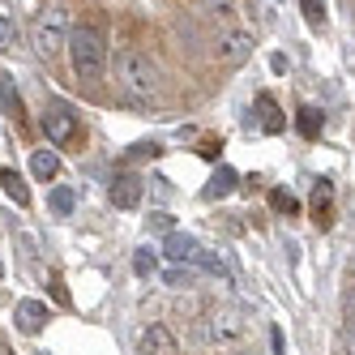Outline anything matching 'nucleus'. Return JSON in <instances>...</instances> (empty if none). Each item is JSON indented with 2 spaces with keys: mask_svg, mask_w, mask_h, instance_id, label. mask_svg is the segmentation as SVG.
Returning <instances> with one entry per match:
<instances>
[{
  "mask_svg": "<svg viewBox=\"0 0 355 355\" xmlns=\"http://www.w3.org/2000/svg\"><path fill=\"white\" fill-rule=\"evenodd\" d=\"M116 86H120V94L129 98V103H155L159 98V69H155V60H150L146 52H137V47H120L116 52Z\"/></svg>",
  "mask_w": 355,
  "mask_h": 355,
  "instance_id": "f257e3e1",
  "label": "nucleus"
},
{
  "mask_svg": "<svg viewBox=\"0 0 355 355\" xmlns=\"http://www.w3.org/2000/svg\"><path fill=\"white\" fill-rule=\"evenodd\" d=\"M69 69H73V78L94 86L98 78H103V69H107V35L98 31V26H78L69 35Z\"/></svg>",
  "mask_w": 355,
  "mask_h": 355,
  "instance_id": "f03ea898",
  "label": "nucleus"
},
{
  "mask_svg": "<svg viewBox=\"0 0 355 355\" xmlns=\"http://www.w3.org/2000/svg\"><path fill=\"white\" fill-rule=\"evenodd\" d=\"M248 338V317L240 309H218L206 321H197V343L214 351H236Z\"/></svg>",
  "mask_w": 355,
  "mask_h": 355,
  "instance_id": "7ed1b4c3",
  "label": "nucleus"
},
{
  "mask_svg": "<svg viewBox=\"0 0 355 355\" xmlns=\"http://www.w3.org/2000/svg\"><path fill=\"white\" fill-rule=\"evenodd\" d=\"M69 35H73L69 9H60V5H47V9L31 21V47H35L39 56H47V60L69 47Z\"/></svg>",
  "mask_w": 355,
  "mask_h": 355,
  "instance_id": "20e7f679",
  "label": "nucleus"
},
{
  "mask_svg": "<svg viewBox=\"0 0 355 355\" xmlns=\"http://www.w3.org/2000/svg\"><path fill=\"white\" fill-rule=\"evenodd\" d=\"M39 124H43V133H47L52 146H73L78 141V116H73L69 103H47Z\"/></svg>",
  "mask_w": 355,
  "mask_h": 355,
  "instance_id": "39448f33",
  "label": "nucleus"
},
{
  "mask_svg": "<svg viewBox=\"0 0 355 355\" xmlns=\"http://www.w3.org/2000/svg\"><path fill=\"white\" fill-rule=\"evenodd\" d=\"M214 56H218L223 64H240V60H248V56H252V35L240 31V26H223V31L214 35Z\"/></svg>",
  "mask_w": 355,
  "mask_h": 355,
  "instance_id": "423d86ee",
  "label": "nucleus"
},
{
  "mask_svg": "<svg viewBox=\"0 0 355 355\" xmlns=\"http://www.w3.org/2000/svg\"><path fill=\"white\" fill-rule=\"evenodd\" d=\"M137 355H180V347H175V334L163 325V321H155L141 334V343H137Z\"/></svg>",
  "mask_w": 355,
  "mask_h": 355,
  "instance_id": "0eeeda50",
  "label": "nucleus"
},
{
  "mask_svg": "<svg viewBox=\"0 0 355 355\" xmlns=\"http://www.w3.org/2000/svg\"><path fill=\"white\" fill-rule=\"evenodd\" d=\"M13 321H17L21 334H39L43 321H47V304H39V300H21L17 309H13Z\"/></svg>",
  "mask_w": 355,
  "mask_h": 355,
  "instance_id": "6e6552de",
  "label": "nucleus"
},
{
  "mask_svg": "<svg viewBox=\"0 0 355 355\" xmlns=\"http://www.w3.org/2000/svg\"><path fill=\"white\" fill-rule=\"evenodd\" d=\"M137 201H141V180H137V175H116V180H112V206L133 210Z\"/></svg>",
  "mask_w": 355,
  "mask_h": 355,
  "instance_id": "1a4fd4ad",
  "label": "nucleus"
},
{
  "mask_svg": "<svg viewBox=\"0 0 355 355\" xmlns=\"http://www.w3.org/2000/svg\"><path fill=\"white\" fill-rule=\"evenodd\" d=\"M329 210H334V184L321 180V184L313 189V218H317V227H329V223H334V218H329Z\"/></svg>",
  "mask_w": 355,
  "mask_h": 355,
  "instance_id": "9d476101",
  "label": "nucleus"
},
{
  "mask_svg": "<svg viewBox=\"0 0 355 355\" xmlns=\"http://www.w3.org/2000/svg\"><path fill=\"white\" fill-rule=\"evenodd\" d=\"M163 252L171 261H193V252H197V240L189 236V232H171L167 240H163Z\"/></svg>",
  "mask_w": 355,
  "mask_h": 355,
  "instance_id": "9b49d317",
  "label": "nucleus"
},
{
  "mask_svg": "<svg viewBox=\"0 0 355 355\" xmlns=\"http://www.w3.org/2000/svg\"><path fill=\"white\" fill-rule=\"evenodd\" d=\"M47 210L60 214V218H69L73 210H78V193H73L69 184H56L52 193H47Z\"/></svg>",
  "mask_w": 355,
  "mask_h": 355,
  "instance_id": "f8f14e48",
  "label": "nucleus"
},
{
  "mask_svg": "<svg viewBox=\"0 0 355 355\" xmlns=\"http://www.w3.org/2000/svg\"><path fill=\"white\" fill-rule=\"evenodd\" d=\"M201 13L223 21V26H232V21L240 17V0H201Z\"/></svg>",
  "mask_w": 355,
  "mask_h": 355,
  "instance_id": "ddd939ff",
  "label": "nucleus"
},
{
  "mask_svg": "<svg viewBox=\"0 0 355 355\" xmlns=\"http://www.w3.org/2000/svg\"><path fill=\"white\" fill-rule=\"evenodd\" d=\"M257 112H261V129H266V133H283V129H287V120H283V112H278V103H274L270 94L257 98Z\"/></svg>",
  "mask_w": 355,
  "mask_h": 355,
  "instance_id": "4468645a",
  "label": "nucleus"
},
{
  "mask_svg": "<svg viewBox=\"0 0 355 355\" xmlns=\"http://www.w3.org/2000/svg\"><path fill=\"white\" fill-rule=\"evenodd\" d=\"M236 180H240V175H236L232 167H218V171L210 175V184H206V193H201V197H206V201H214V197H227V193L236 189Z\"/></svg>",
  "mask_w": 355,
  "mask_h": 355,
  "instance_id": "2eb2a0df",
  "label": "nucleus"
},
{
  "mask_svg": "<svg viewBox=\"0 0 355 355\" xmlns=\"http://www.w3.org/2000/svg\"><path fill=\"white\" fill-rule=\"evenodd\" d=\"M31 171H35V180H52V175L60 171L56 150H35V155H31Z\"/></svg>",
  "mask_w": 355,
  "mask_h": 355,
  "instance_id": "dca6fc26",
  "label": "nucleus"
},
{
  "mask_svg": "<svg viewBox=\"0 0 355 355\" xmlns=\"http://www.w3.org/2000/svg\"><path fill=\"white\" fill-rule=\"evenodd\" d=\"M0 189H5V193L17 201V206H31V189H26V180H21L17 171H9V167L0 171Z\"/></svg>",
  "mask_w": 355,
  "mask_h": 355,
  "instance_id": "f3484780",
  "label": "nucleus"
},
{
  "mask_svg": "<svg viewBox=\"0 0 355 355\" xmlns=\"http://www.w3.org/2000/svg\"><path fill=\"white\" fill-rule=\"evenodd\" d=\"M163 283H167L171 291H184V287H193V283H197V266H189V261L171 266V270L163 274Z\"/></svg>",
  "mask_w": 355,
  "mask_h": 355,
  "instance_id": "a211bd4d",
  "label": "nucleus"
},
{
  "mask_svg": "<svg viewBox=\"0 0 355 355\" xmlns=\"http://www.w3.org/2000/svg\"><path fill=\"white\" fill-rule=\"evenodd\" d=\"M193 266H197V270H206V274H214V278H227V283H232V274L223 270V261L214 257V252H201V248H197V252H193Z\"/></svg>",
  "mask_w": 355,
  "mask_h": 355,
  "instance_id": "6ab92c4d",
  "label": "nucleus"
},
{
  "mask_svg": "<svg viewBox=\"0 0 355 355\" xmlns=\"http://www.w3.org/2000/svg\"><path fill=\"white\" fill-rule=\"evenodd\" d=\"M300 133L304 137H317L321 133V112L317 107H300Z\"/></svg>",
  "mask_w": 355,
  "mask_h": 355,
  "instance_id": "aec40b11",
  "label": "nucleus"
},
{
  "mask_svg": "<svg viewBox=\"0 0 355 355\" xmlns=\"http://www.w3.org/2000/svg\"><path fill=\"white\" fill-rule=\"evenodd\" d=\"M270 206H274L278 214H295V210H300V201H295L291 193H283V189H274V193H270Z\"/></svg>",
  "mask_w": 355,
  "mask_h": 355,
  "instance_id": "412c9836",
  "label": "nucleus"
},
{
  "mask_svg": "<svg viewBox=\"0 0 355 355\" xmlns=\"http://www.w3.org/2000/svg\"><path fill=\"white\" fill-rule=\"evenodd\" d=\"M133 270H137L141 278H150V274H155V270H159V257H155V252H150V248H141V252H137V257H133Z\"/></svg>",
  "mask_w": 355,
  "mask_h": 355,
  "instance_id": "4be33fe9",
  "label": "nucleus"
},
{
  "mask_svg": "<svg viewBox=\"0 0 355 355\" xmlns=\"http://www.w3.org/2000/svg\"><path fill=\"white\" fill-rule=\"evenodd\" d=\"M13 43H17V26H13V17L0 13V52H9Z\"/></svg>",
  "mask_w": 355,
  "mask_h": 355,
  "instance_id": "5701e85b",
  "label": "nucleus"
},
{
  "mask_svg": "<svg viewBox=\"0 0 355 355\" xmlns=\"http://www.w3.org/2000/svg\"><path fill=\"white\" fill-rule=\"evenodd\" d=\"M300 9H304V17H309L313 26H321V21H325V5H321V0H300Z\"/></svg>",
  "mask_w": 355,
  "mask_h": 355,
  "instance_id": "b1692460",
  "label": "nucleus"
},
{
  "mask_svg": "<svg viewBox=\"0 0 355 355\" xmlns=\"http://www.w3.org/2000/svg\"><path fill=\"white\" fill-rule=\"evenodd\" d=\"M343 355H355V317H347L343 325Z\"/></svg>",
  "mask_w": 355,
  "mask_h": 355,
  "instance_id": "393cba45",
  "label": "nucleus"
},
{
  "mask_svg": "<svg viewBox=\"0 0 355 355\" xmlns=\"http://www.w3.org/2000/svg\"><path fill=\"white\" fill-rule=\"evenodd\" d=\"M150 227H163V232H167V227H171V214H150Z\"/></svg>",
  "mask_w": 355,
  "mask_h": 355,
  "instance_id": "a878e982",
  "label": "nucleus"
},
{
  "mask_svg": "<svg viewBox=\"0 0 355 355\" xmlns=\"http://www.w3.org/2000/svg\"><path fill=\"white\" fill-rule=\"evenodd\" d=\"M347 317H355V283H351V291H347Z\"/></svg>",
  "mask_w": 355,
  "mask_h": 355,
  "instance_id": "bb28decb",
  "label": "nucleus"
},
{
  "mask_svg": "<svg viewBox=\"0 0 355 355\" xmlns=\"http://www.w3.org/2000/svg\"><path fill=\"white\" fill-rule=\"evenodd\" d=\"M0 274H5V266H0Z\"/></svg>",
  "mask_w": 355,
  "mask_h": 355,
  "instance_id": "cd10ccee",
  "label": "nucleus"
}]
</instances>
